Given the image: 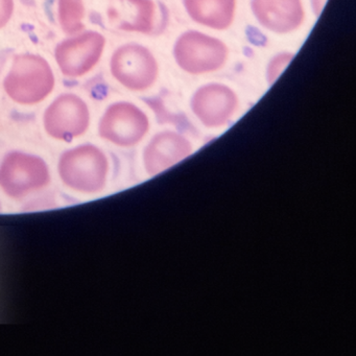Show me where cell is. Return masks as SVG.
Wrapping results in <instances>:
<instances>
[{
  "label": "cell",
  "mask_w": 356,
  "mask_h": 356,
  "mask_svg": "<svg viewBox=\"0 0 356 356\" xmlns=\"http://www.w3.org/2000/svg\"><path fill=\"white\" fill-rule=\"evenodd\" d=\"M56 86L55 74L47 59L34 54H22L14 58L3 80L8 97L24 106L42 103Z\"/></svg>",
  "instance_id": "cell-1"
},
{
  "label": "cell",
  "mask_w": 356,
  "mask_h": 356,
  "mask_svg": "<svg viewBox=\"0 0 356 356\" xmlns=\"http://www.w3.org/2000/svg\"><path fill=\"white\" fill-rule=\"evenodd\" d=\"M174 58L183 72L200 76L220 70L228 58V49L220 39L188 31L177 39Z\"/></svg>",
  "instance_id": "cell-2"
},
{
  "label": "cell",
  "mask_w": 356,
  "mask_h": 356,
  "mask_svg": "<svg viewBox=\"0 0 356 356\" xmlns=\"http://www.w3.org/2000/svg\"><path fill=\"white\" fill-rule=\"evenodd\" d=\"M112 76L128 90L143 92L154 86L159 65L151 51L137 43L118 47L110 60Z\"/></svg>",
  "instance_id": "cell-3"
},
{
  "label": "cell",
  "mask_w": 356,
  "mask_h": 356,
  "mask_svg": "<svg viewBox=\"0 0 356 356\" xmlns=\"http://www.w3.org/2000/svg\"><path fill=\"white\" fill-rule=\"evenodd\" d=\"M106 47V38L97 31H86L72 35L61 41L55 49L58 67L64 76L82 78L95 70L101 61Z\"/></svg>",
  "instance_id": "cell-4"
},
{
  "label": "cell",
  "mask_w": 356,
  "mask_h": 356,
  "mask_svg": "<svg viewBox=\"0 0 356 356\" xmlns=\"http://www.w3.org/2000/svg\"><path fill=\"white\" fill-rule=\"evenodd\" d=\"M43 122L51 136L70 140L84 134L88 129L90 122L88 105L74 93H63L47 107Z\"/></svg>",
  "instance_id": "cell-5"
},
{
  "label": "cell",
  "mask_w": 356,
  "mask_h": 356,
  "mask_svg": "<svg viewBox=\"0 0 356 356\" xmlns=\"http://www.w3.org/2000/svg\"><path fill=\"white\" fill-rule=\"evenodd\" d=\"M147 130V116L140 108L129 102L112 104L99 122L101 136L120 145H134Z\"/></svg>",
  "instance_id": "cell-6"
},
{
  "label": "cell",
  "mask_w": 356,
  "mask_h": 356,
  "mask_svg": "<svg viewBox=\"0 0 356 356\" xmlns=\"http://www.w3.org/2000/svg\"><path fill=\"white\" fill-rule=\"evenodd\" d=\"M60 172L70 186L80 191H97L105 178V157L97 147H80L64 156Z\"/></svg>",
  "instance_id": "cell-7"
},
{
  "label": "cell",
  "mask_w": 356,
  "mask_h": 356,
  "mask_svg": "<svg viewBox=\"0 0 356 356\" xmlns=\"http://www.w3.org/2000/svg\"><path fill=\"white\" fill-rule=\"evenodd\" d=\"M47 179L44 163L24 154H11L0 168V186L12 197H20L43 186Z\"/></svg>",
  "instance_id": "cell-8"
},
{
  "label": "cell",
  "mask_w": 356,
  "mask_h": 356,
  "mask_svg": "<svg viewBox=\"0 0 356 356\" xmlns=\"http://www.w3.org/2000/svg\"><path fill=\"white\" fill-rule=\"evenodd\" d=\"M191 109L208 127L226 124L236 111L238 99L232 89L222 84H208L195 91Z\"/></svg>",
  "instance_id": "cell-9"
},
{
  "label": "cell",
  "mask_w": 356,
  "mask_h": 356,
  "mask_svg": "<svg viewBox=\"0 0 356 356\" xmlns=\"http://www.w3.org/2000/svg\"><path fill=\"white\" fill-rule=\"evenodd\" d=\"M252 12L260 26L276 34H289L303 24L302 0H252Z\"/></svg>",
  "instance_id": "cell-10"
},
{
  "label": "cell",
  "mask_w": 356,
  "mask_h": 356,
  "mask_svg": "<svg viewBox=\"0 0 356 356\" xmlns=\"http://www.w3.org/2000/svg\"><path fill=\"white\" fill-rule=\"evenodd\" d=\"M156 10L153 0H115L109 16L120 30L149 34L155 28Z\"/></svg>",
  "instance_id": "cell-11"
},
{
  "label": "cell",
  "mask_w": 356,
  "mask_h": 356,
  "mask_svg": "<svg viewBox=\"0 0 356 356\" xmlns=\"http://www.w3.org/2000/svg\"><path fill=\"white\" fill-rule=\"evenodd\" d=\"M189 17L206 28L222 31L232 24L235 0H183Z\"/></svg>",
  "instance_id": "cell-12"
},
{
  "label": "cell",
  "mask_w": 356,
  "mask_h": 356,
  "mask_svg": "<svg viewBox=\"0 0 356 356\" xmlns=\"http://www.w3.org/2000/svg\"><path fill=\"white\" fill-rule=\"evenodd\" d=\"M86 7L84 0H59L58 1V20L65 34L76 35L85 28Z\"/></svg>",
  "instance_id": "cell-13"
},
{
  "label": "cell",
  "mask_w": 356,
  "mask_h": 356,
  "mask_svg": "<svg viewBox=\"0 0 356 356\" xmlns=\"http://www.w3.org/2000/svg\"><path fill=\"white\" fill-rule=\"evenodd\" d=\"M293 57H295V56H293V54H279V55H277L276 57L270 62L268 66V70H266V78H268V82L270 83V85L280 76L283 70H285V68L291 63Z\"/></svg>",
  "instance_id": "cell-14"
},
{
  "label": "cell",
  "mask_w": 356,
  "mask_h": 356,
  "mask_svg": "<svg viewBox=\"0 0 356 356\" xmlns=\"http://www.w3.org/2000/svg\"><path fill=\"white\" fill-rule=\"evenodd\" d=\"M14 9V0H0V30L9 24L13 16Z\"/></svg>",
  "instance_id": "cell-15"
},
{
  "label": "cell",
  "mask_w": 356,
  "mask_h": 356,
  "mask_svg": "<svg viewBox=\"0 0 356 356\" xmlns=\"http://www.w3.org/2000/svg\"><path fill=\"white\" fill-rule=\"evenodd\" d=\"M312 1L314 14L316 16H320L323 10H324L325 5L327 3V0H312Z\"/></svg>",
  "instance_id": "cell-16"
}]
</instances>
